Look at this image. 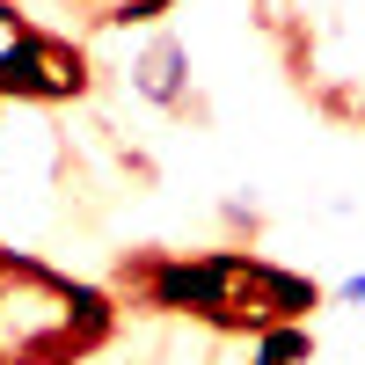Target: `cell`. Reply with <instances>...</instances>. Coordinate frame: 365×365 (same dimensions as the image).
<instances>
[{
  "instance_id": "6da1fadb",
  "label": "cell",
  "mask_w": 365,
  "mask_h": 365,
  "mask_svg": "<svg viewBox=\"0 0 365 365\" xmlns=\"http://www.w3.org/2000/svg\"><path fill=\"white\" fill-rule=\"evenodd\" d=\"M110 329V307L73 278L0 249V358L8 365H66Z\"/></svg>"
},
{
  "instance_id": "7a4b0ae2",
  "label": "cell",
  "mask_w": 365,
  "mask_h": 365,
  "mask_svg": "<svg viewBox=\"0 0 365 365\" xmlns=\"http://www.w3.org/2000/svg\"><path fill=\"white\" fill-rule=\"evenodd\" d=\"M0 88L22 103H58V96H81V51L73 44H58V37H29L8 66H0Z\"/></svg>"
},
{
  "instance_id": "3957f363",
  "label": "cell",
  "mask_w": 365,
  "mask_h": 365,
  "mask_svg": "<svg viewBox=\"0 0 365 365\" xmlns=\"http://www.w3.org/2000/svg\"><path fill=\"white\" fill-rule=\"evenodd\" d=\"M132 81H139V96H154V103H175V96H182V44H175V37H154V44L139 51Z\"/></svg>"
},
{
  "instance_id": "277c9868",
  "label": "cell",
  "mask_w": 365,
  "mask_h": 365,
  "mask_svg": "<svg viewBox=\"0 0 365 365\" xmlns=\"http://www.w3.org/2000/svg\"><path fill=\"white\" fill-rule=\"evenodd\" d=\"M168 0H88V15L96 22H146V15H161Z\"/></svg>"
},
{
  "instance_id": "5b68a950",
  "label": "cell",
  "mask_w": 365,
  "mask_h": 365,
  "mask_svg": "<svg viewBox=\"0 0 365 365\" xmlns=\"http://www.w3.org/2000/svg\"><path fill=\"white\" fill-rule=\"evenodd\" d=\"M29 37H37V29H29V22H22V15L8 8V0H0V66H8V58H15V51H22Z\"/></svg>"
},
{
  "instance_id": "8992f818",
  "label": "cell",
  "mask_w": 365,
  "mask_h": 365,
  "mask_svg": "<svg viewBox=\"0 0 365 365\" xmlns=\"http://www.w3.org/2000/svg\"><path fill=\"white\" fill-rule=\"evenodd\" d=\"M0 365H8V358H0Z\"/></svg>"
}]
</instances>
